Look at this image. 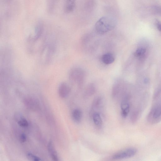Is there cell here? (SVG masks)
Masks as SVG:
<instances>
[{"instance_id": "cell-15", "label": "cell", "mask_w": 161, "mask_h": 161, "mask_svg": "<svg viewBox=\"0 0 161 161\" xmlns=\"http://www.w3.org/2000/svg\"><path fill=\"white\" fill-rule=\"evenodd\" d=\"M147 51L146 48L144 47H140L136 49L134 53L135 56L139 58H144L146 55Z\"/></svg>"}, {"instance_id": "cell-10", "label": "cell", "mask_w": 161, "mask_h": 161, "mask_svg": "<svg viewBox=\"0 0 161 161\" xmlns=\"http://www.w3.org/2000/svg\"><path fill=\"white\" fill-rule=\"evenodd\" d=\"M75 5V0H66L64 10L67 13H70L74 10Z\"/></svg>"}, {"instance_id": "cell-13", "label": "cell", "mask_w": 161, "mask_h": 161, "mask_svg": "<svg viewBox=\"0 0 161 161\" xmlns=\"http://www.w3.org/2000/svg\"><path fill=\"white\" fill-rule=\"evenodd\" d=\"M96 88L95 86L93 84H89L86 87L85 92L84 96L86 97H90L95 93Z\"/></svg>"}, {"instance_id": "cell-3", "label": "cell", "mask_w": 161, "mask_h": 161, "mask_svg": "<svg viewBox=\"0 0 161 161\" xmlns=\"http://www.w3.org/2000/svg\"><path fill=\"white\" fill-rule=\"evenodd\" d=\"M137 152V149L134 147L129 148L114 154L112 158L114 160H120L132 157L135 155Z\"/></svg>"}, {"instance_id": "cell-16", "label": "cell", "mask_w": 161, "mask_h": 161, "mask_svg": "<svg viewBox=\"0 0 161 161\" xmlns=\"http://www.w3.org/2000/svg\"><path fill=\"white\" fill-rule=\"evenodd\" d=\"M42 26L41 24H38L36 25L35 29V35L33 37V39H37L40 37L42 33Z\"/></svg>"}, {"instance_id": "cell-17", "label": "cell", "mask_w": 161, "mask_h": 161, "mask_svg": "<svg viewBox=\"0 0 161 161\" xmlns=\"http://www.w3.org/2000/svg\"><path fill=\"white\" fill-rule=\"evenodd\" d=\"M25 104L30 108H34L36 105V101L31 98H27L25 100ZM36 107V106H35Z\"/></svg>"}, {"instance_id": "cell-20", "label": "cell", "mask_w": 161, "mask_h": 161, "mask_svg": "<svg viewBox=\"0 0 161 161\" xmlns=\"http://www.w3.org/2000/svg\"><path fill=\"white\" fill-rule=\"evenodd\" d=\"M26 157L27 158L30 160L34 161H40L42 160V159L30 153H27Z\"/></svg>"}, {"instance_id": "cell-5", "label": "cell", "mask_w": 161, "mask_h": 161, "mask_svg": "<svg viewBox=\"0 0 161 161\" xmlns=\"http://www.w3.org/2000/svg\"><path fill=\"white\" fill-rule=\"evenodd\" d=\"M130 96L128 94H125L123 96L121 102V115L124 118L127 117L130 111Z\"/></svg>"}, {"instance_id": "cell-7", "label": "cell", "mask_w": 161, "mask_h": 161, "mask_svg": "<svg viewBox=\"0 0 161 161\" xmlns=\"http://www.w3.org/2000/svg\"><path fill=\"white\" fill-rule=\"evenodd\" d=\"M47 148L48 151L52 159L54 161H58V158L57 153L52 141H50L49 142Z\"/></svg>"}, {"instance_id": "cell-12", "label": "cell", "mask_w": 161, "mask_h": 161, "mask_svg": "<svg viewBox=\"0 0 161 161\" xmlns=\"http://www.w3.org/2000/svg\"><path fill=\"white\" fill-rule=\"evenodd\" d=\"M93 122L97 127L100 128L103 125V121L100 114L97 112L94 113L92 115Z\"/></svg>"}, {"instance_id": "cell-21", "label": "cell", "mask_w": 161, "mask_h": 161, "mask_svg": "<svg viewBox=\"0 0 161 161\" xmlns=\"http://www.w3.org/2000/svg\"><path fill=\"white\" fill-rule=\"evenodd\" d=\"M155 25L158 30L161 32V22L158 20H156Z\"/></svg>"}, {"instance_id": "cell-19", "label": "cell", "mask_w": 161, "mask_h": 161, "mask_svg": "<svg viewBox=\"0 0 161 161\" xmlns=\"http://www.w3.org/2000/svg\"><path fill=\"white\" fill-rule=\"evenodd\" d=\"M151 10L154 14L161 16V6L153 5L152 7Z\"/></svg>"}, {"instance_id": "cell-18", "label": "cell", "mask_w": 161, "mask_h": 161, "mask_svg": "<svg viewBox=\"0 0 161 161\" xmlns=\"http://www.w3.org/2000/svg\"><path fill=\"white\" fill-rule=\"evenodd\" d=\"M18 120V123L19 125L22 127H26L28 125V123L27 121L22 117L20 116L18 117L16 119Z\"/></svg>"}, {"instance_id": "cell-2", "label": "cell", "mask_w": 161, "mask_h": 161, "mask_svg": "<svg viewBox=\"0 0 161 161\" xmlns=\"http://www.w3.org/2000/svg\"><path fill=\"white\" fill-rule=\"evenodd\" d=\"M156 101L151 108L147 117V120L151 124H155L161 121V99Z\"/></svg>"}, {"instance_id": "cell-9", "label": "cell", "mask_w": 161, "mask_h": 161, "mask_svg": "<svg viewBox=\"0 0 161 161\" xmlns=\"http://www.w3.org/2000/svg\"><path fill=\"white\" fill-rule=\"evenodd\" d=\"M82 113L79 108L74 109L72 113V117L73 120L76 123H80L82 119Z\"/></svg>"}, {"instance_id": "cell-4", "label": "cell", "mask_w": 161, "mask_h": 161, "mask_svg": "<svg viewBox=\"0 0 161 161\" xmlns=\"http://www.w3.org/2000/svg\"><path fill=\"white\" fill-rule=\"evenodd\" d=\"M69 77L72 81L80 85L84 81L85 74L81 69L74 68L70 72Z\"/></svg>"}, {"instance_id": "cell-22", "label": "cell", "mask_w": 161, "mask_h": 161, "mask_svg": "<svg viewBox=\"0 0 161 161\" xmlns=\"http://www.w3.org/2000/svg\"><path fill=\"white\" fill-rule=\"evenodd\" d=\"M19 139L21 142H25L26 140V136L25 134L22 133L20 135Z\"/></svg>"}, {"instance_id": "cell-14", "label": "cell", "mask_w": 161, "mask_h": 161, "mask_svg": "<svg viewBox=\"0 0 161 161\" xmlns=\"http://www.w3.org/2000/svg\"><path fill=\"white\" fill-rule=\"evenodd\" d=\"M103 101L102 98L97 97L95 98L92 103V108L94 109H99L103 105Z\"/></svg>"}, {"instance_id": "cell-11", "label": "cell", "mask_w": 161, "mask_h": 161, "mask_svg": "<svg viewBox=\"0 0 161 161\" xmlns=\"http://www.w3.org/2000/svg\"><path fill=\"white\" fill-rule=\"evenodd\" d=\"M115 60L114 56L110 53H107L103 55L102 61L106 64H110L114 62Z\"/></svg>"}, {"instance_id": "cell-6", "label": "cell", "mask_w": 161, "mask_h": 161, "mask_svg": "<svg viewBox=\"0 0 161 161\" xmlns=\"http://www.w3.org/2000/svg\"><path fill=\"white\" fill-rule=\"evenodd\" d=\"M70 92V88L66 83L63 82L58 87V92L59 95L61 97H66L69 95Z\"/></svg>"}, {"instance_id": "cell-1", "label": "cell", "mask_w": 161, "mask_h": 161, "mask_svg": "<svg viewBox=\"0 0 161 161\" xmlns=\"http://www.w3.org/2000/svg\"><path fill=\"white\" fill-rule=\"evenodd\" d=\"M117 24V20L115 18L110 16H104L96 22L95 29L97 34H103L114 29Z\"/></svg>"}, {"instance_id": "cell-8", "label": "cell", "mask_w": 161, "mask_h": 161, "mask_svg": "<svg viewBox=\"0 0 161 161\" xmlns=\"http://www.w3.org/2000/svg\"><path fill=\"white\" fill-rule=\"evenodd\" d=\"M123 88L120 83H116L115 84L112 89V96L113 98H117L122 94Z\"/></svg>"}]
</instances>
